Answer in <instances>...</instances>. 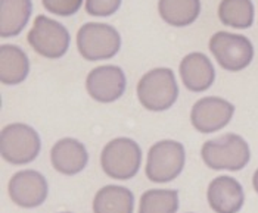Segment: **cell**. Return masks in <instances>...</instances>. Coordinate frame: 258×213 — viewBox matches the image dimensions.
<instances>
[{
	"label": "cell",
	"instance_id": "cell-2",
	"mask_svg": "<svg viewBox=\"0 0 258 213\" xmlns=\"http://www.w3.org/2000/svg\"><path fill=\"white\" fill-rule=\"evenodd\" d=\"M179 96L174 72L170 68H157L146 72L138 84V97L142 106L152 112L170 109Z\"/></svg>",
	"mask_w": 258,
	"mask_h": 213
},
{
	"label": "cell",
	"instance_id": "cell-3",
	"mask_svg": "<svg viewBox=\"0 0 258 213\" xmlns=\"http://www.w3.org/2000/svg\"><path fill=\"white\" fill-rule=\"evenodd\" d=\"M142 150L139 144L127 137L111 140L102 150L100 166L103 172L114 179H130L139 172Z\"/></svg>",
	"mask_w": 258,
	"mask_h": 213
},
{
	"label": "cell",
	"instance_id": "cell-20",
	"mask_svg": "<svg viewBox=\"0 0 258 213\" xmlns=\"http://www.w3.org/2000/svg\"><path fill=\"white\" fill-rule=\"evenodd\" d=\"M179 193L176 190H148L142 194L139 213H176Z\"/></svg>",
	"mask_w": 258,
	"mask_h": 213
},
{
	"label": "cell",
	"instance_id": "cell-6",
	"mask_svg": "<svg viewBox=\"0 0 258 213\" xmlns=\"http://www.w3.org/2000/svg\"><path fill=\"white\" fill-rule=\"evenodd\" d=\"M184 162L186 153L181 143L174 140L158 141L149 149L146 176L152 182H170L181 174Z\"/></svg>",
	"mask_w": 258,
	"mask_h": 213
},
{
	"label": "cell",
	"instance_id": "cell-22",
	"mask_svg": "<svg viewBox=\"0 0 258 213\" xmlns=\"http://www.w3.org/2000/svg\"><path fill=\"white\" fill-rule=\"evenodd\" d=\"M121 0H86V11L93 17H111L118 11Z\"/></svg>",
	"mask_w": 258,
	"mask_h": 213
},
{
	"label": "cell",
	"instance_id": "cell-15",
	"mask_svg": "<svg viewBox=\"0 0 258 213\" xmlns=\"http://www.w3.org/2000/svg\"><path fill=\"white\" fill-rule=\"evenodd\" d=\"M33 12L31 0H0V36L17 37Z\"/></svg>",
	"mask_w": 258,
	"mask_h": 213
},
{
	"label": "cell",
	"instance_id": "cell-16",
	"mask_svg": "<svg viewBox=\"0 0 258 213\" xmlns=\"http://www.w3.org/2000/svg\"><path fill=\"white\" fill-rule=\"evenodd\" d=\"M30 72V62L25 52L15 44L0 47V81L5 85L21 84Z\"/></svg>",
	"mask_w": 258,
	"mask_h": 213
},
{
	"label": "cell",
	"instance_id": "cell-17",
	"mask_svg": "<svg viewBox=\"0 0 258 213\" xmlns=\"http://www.w3.org/2000/svg\"><path fill=\"white\" fill-rule=\"evenodd\" d=\"M135 195L121 185L100 188L93 200V213H133Z\"/></svg>",
	"mask_w": 258,
	"mask_h": 213
},
{
	"label": "cell",
	"instance_id": "cell-4",
	"mask_svg": "<svg viewBox=\"0 0 258 213\" xmlns=\"http://www.w3.org/2000/svg\"><path fill=\"white\" fill-rule=\"evenodd\" d=\"M40 137L27 124H9L0 133L2 157L12 165H27L40 153Z\"/></svg>",
	"mask_w": 258,
	"mask_h": 213
},
{
	"label": "cell",
	"instance_id": "cell-18",
	"mask_svg": "<svg viewBox=\"0 0 258 213\" xmlns=\"http://www.w3.org/2000/svg\"><path fill=\"white\" fill-rule=\"evenodd\" d=\"M161 18L173 27H187L198 20L201 11L199 0H159Z\"/></svg>",
	"mask_w": 258,
	"mask_h": 213
},
{
	"label": "cell",
	"instance_id": "cell-7",
	"mask_svg": "<svg viewBox=\"0 0 258 213\" xmlns=\"http://www.w3.org/2000/svg\"><path fill=\"white\" fill-rule=\"evenodd\" d=\"M210 50L220 66L230 72L245 69L254 58V47L249 40L226 31H219L211 37Z\"/></svg>",
	"mask_w": 258,
	"mask_h": 213
},
{
	"label": "cell",
	"instance_id": "cell-12",
	"mask_svg": "<svg viewBox=\"0 0 258 213\" xmlns=\"http://www.w3.org/2000/svg\"><path fill=\"white\" fill-rule=\"evenodd\" d=\"M207 200L216 213H238L243 206L245 194L239 181L232 176L221 175L210 182Z\"/></svg>",
	"mask_w": 258,
	"mask_h": 213
},
{
	"label": "cell",
	"instance_id": "cell-8",
	"mask_svg": "<svg viewBox=\"0 0 258 213\" xmlns=\"http://www.w3.org/2000/svg\"><path fill=\"white\" fill-rule=\"evenodd\" d=\"M30 46L40 56L47 59L62 58L70 47V33L58 21L39 15L28 33Z\"/></svg>",
	"mask_w": 258,
	"mask_h": 213
},
{
	"label": "cell",
	"instance_id": "cell-14",
	"mask_svg": "<svg viewBox=\"0 0 258 213\" xmlns=\"http://www.w3.org/2000/svg\"><path fill=\"white\" fill-rule=\"evenodd\" d=\"M50 160L59 174L76 175L86 168L89 155L84 144L79 140L62 138L52 147Z\"/></svg>",
	"mask_w": 258,
	"mask_h": 213
},
{
	"label": "cell",
	"instance_id": "cell-10",
	"mask_svg": "<svg viewBox=\"0 0 258 213\" xmlns=\"http://www.w3.org/2000/svg\"><path fill=\"white\" fill-rule=\"evenodd\" d=\"M8 193L15 204L25 209H33L44 203L49 187L46 178L40 172L25 169L11 178Z\"/></svg>",
	"mask_w": 258,
	"mask_h": 213
},
{
	"label": "cell",
	"instance_id": "cell-11",
	"mask_svg": "<svg viewBox=\"0 0 258 213\" xmlns=\"http://www.w3.org/2000/svg\"><path fill=\"white\" fill-rule=\"evenodd\" d=\"M86 88L96 101L111 103L124 94L125 75L122 69L115 65L98 66L87 75Z\"/></svg>",
	"mask_w": 258,
	"mask_h": 213
},
{
	"label": "cell",
	"instance_id": "cell-21",
	"mask_svg": "<svg viewBox=\"0 0 258 213\" xmlns=\"http://www.w3.org/2000/svg\"><path fill=\"white\" fill-rule=\"evenodd\" d=\"M44 9L59 17H71L77 14L83 0H41Z\"/></svg>",
	"mask_w": 258,
	"mask_h": 213
},
{
	"label": "cell",
	"instance_id": "cell-9",
	"mask_svg": "<svg viewBox=\"0 0 258 213\" xmlns=\"http://www.w3.org/2000/svg\"><path fill=\"white\" fill-rule=\"evenodd\" d=\"M235 114V106L221 97H204L194 104L190 112V121L194 128L210 134L224 128Z\"/></svg>",
	"mask_w": 258,
	"mask_h": 213
},
{
	"label": "cell",
	"instance_id": "cell-13",
	"mask_svg": "<svg viewBox=\"0 0 258 213\" xmlns=\"http://www.w3.org/2000/svg\"><path fill=\"white\" fill-rule=\"evenodd\" d=\"M180 77L184 87L190 91L201 93L208 90L216 78V71L210 59L204 53L194 52L184 56L180 63Z\"/></svg>",
	"mask_w": 258,
	"mask_h": 213
},
{
	"label": "cell",
	"instance_id": "cell-1",
	"mask_svg": "<svg viewBox=\"0 0 258 213\" xmlns=\"http://www.w3.org/2000/svg\"><path fill=\"white\" fill-rule=\"evenodd\" d=\"M201 155L205 165L214 171H240L251 159L248 143L238 134H224L205 141Z\"/></svg>",
	"mask_w": 258,
	"mask_h": 213
},
{
	"label": "cell",
	"instance_id": "cell-19",
	"mask_svg": "<svg viewBox=\"0 0 258 213\" xmlns=\"http://www.w3.org/2000/svg\"><path fill=\"white\" fill-rule=\"evenodd\" d=\"M219 18L223 25L245 30L254 22V5L251 0H221Z\"/></svg>",
	"mask_w": 258,
	"mask_h": 213
},
{
	"label": "cell",
	"instance_id": "cell-5",
	"mask_svg": "<svg viewBox=\"0 0 258 213\" xmlns=\"http://www.w3.org/2000/svg\"><path fill=\"white\" fill-rule=\"evenodd\" d=\"M77 47L86 60H105L114 58L121 47L118 31L100 22H87L77 33Z\"/></svg>",
	"mask_w": 258,
	"mask_h": 213
},
{
	"label": "cell",
	"instance_id": "cell-23",
	"mask_svg": "<svg viewBox=\"0 0 258 213\" xmlns=\"http://www.w3.org/2000/svg\"><path fill=\"white\" fill-rule=\"evenodd\" d=\"M252 185H254V190L258 193V169L254 172V176H252Z\"/></svg>",
	"mask_w": 258,
	"mask_h": 213
}]
</instances>
